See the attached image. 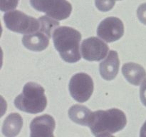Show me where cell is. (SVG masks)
I'll use <instances>...</instances> for the list:
<instances>
[{
	"mask_svg": "<svg viewBox=\"0 0 146 137\" xmlns=\"http://www.w3.org/2000/svg\"><path fill=\"white\" fill-rule=\"evenodd\" d=\"M127 124L125 114L118 108L94 111L91 114L88 126L94 136H110L123 129Z\"/></svg>",
	"mask_w": 146,
	"mask_h": 137,
	"instance_id": "obj_1",
	"label": "cell"
},
{
	"mask_svg": "<svg viewBox=\"0 0 146 137\" xmlns=\"http://www.w3.org/2000/svg\"><path fill=\"white\" fill-rule=\"evenodd\" d=\"M81 33L71 27H58L53 34L56 49L61 58L68 63H76L81 59Z\"/></svg>",
	"mask_w": 146,
	"mask_h": 137,
	"instance_id": "obj_2",
	"label": "cell"
},
{
	"mask_svg": "<svg viewBox=\"0 0 146 137\" xmlns=\"http://www.w3.org/2000/svg\"><path fill=\"white\" fill-rule=\"evenodd\" d=\"M14 105L20 111L29 114L42 112L47 105L45 90L35 82L27 83L21 94L14 99Z\"/></svg>",
	"mask_w": 146,
	"mask_h": 137,
	"instance_id": "obj_3",
	"label": "cell"
},
{
	"mask_svg": "<svg viewBox=\"0 0 146 137\" xmlns=\"http://www.w3.org/2000/svg\"><path fill=\"white\" fill-rule=\"evenodd\" d=\"M4 21L7 29L20 34H31L38 31L40 27L38 19L19 10H11L6 13L4 15Z\"/></svg>",
	"mask_w": 146,
	"mask_h": 137,
	"instance_id": "obj_4",
	"label": "cell"
},
{
	"mask_svg": "<svg viewBox=\"0 0 146 137\" xmlns=\"http://www.w3.org/2000/svg\"><path fill=\"white\" fill-rule=\"evenodd\" d=\"M33 8L58 21L68 18L72 11V6L66 0H30Z\"/></svg>",
	"mask_w": 146,
	"mask_h": 137,
	"instance_id": "obj_5",
	"label": "cell"
},
{
	"mask_svg": "<svg viewBox=\"0 0 146 137\" xmlns=\"http://www.w3.org/2000/svg\"><path fill=\"white\" fill-rule=\"evenodd\" d=\"M70 94L76 101L80 103L88 101L94 91V81L85 73H78L71 77L69 82Z\"/></svg>",
	"mask_w": 146,
	"mask_h": 137,
	"instance_id": "obj_6",
	"label": "cell"
},
{
	"mask_svg": "<svg viewBox=\"0 0 146 137\" xmlns=\"http://www.w3.org/2000/svg\"><path fill=\"white\" fill-rule=\"evenodd\" d=\"M124 34L123 21L117 17H108L103 20L97 29V34L106 42H113L121 39Z\"/></svg>",
	"mask_w": 146,
	"mask_h": 137,
	"instance_id": "obj_7",
	"label": "cell"
},
{
	"mask_svg": "<svg viewBox=\"0 0 146 137\" xmlns=\"http://www.w3.org/2000/svg\"><path fill=\"white\" fill-rule=\"evenodd\" d=\"M108 45L97 37H90L84 40L81 44V51L84 59L90 61H101L108 52Z\"/></svg>",
	"mask_w": 146,
	"mask_h": 137,
	"instance_id": "obj_8",
	"label": "cell"
},
{
	"mask_svg": "<svg viewBox=\"0 0 146 137\" xmlns=\"http://www.w3.org/2000/svg\"><path fill=\"white\" fill-rule=\"evenodd\" d=\"M56 127L54 118L48 114L36 117L30 124L31 137H51L54 136Z\"/></svg>",
	"mask_w": 146,
	"mask_h": 137,
	"instance_id": "obj_9",
	"label": "cell"
},
{
	"mask_svg": "<svg viewBox=\"0 0 146 137\" xmlns=\"http://www.w3.org/2000/svg\"><path fill=\"white\" fill-rule=\"evenodd\" d=\"M120 61L116 51H109L106 59L99 65V71L101 77L106 81H111L116 77L118 73Z\"/></svg>",
	"mask_w": 146,
	"mask_h": 137,
	"instance_id": "obj_10",
	"label": "cell"
},
{
	"mask_svg": "<svg viewBox=\"0 0 146 137\" xmlns=\"http://www.w3.org/2000/svg\"><path fill=\"white\" fill-rule=\"evenodd\" d=\"M51 37L38 29L36 32L25 34L22 38V44L28 49L34 51H41L46 49Z\"/></svg>",
	"mask_w": 146,
	"mask_h": 137,
	"instance_id": "obj_11",
	"label": "cell"
},
{
	"mask_svg": "<svg viewBox=\"0 0 146 137\" xmlns=\"http://www.w3.org/2000/svg\"><path fill=\"white\" fill-rule=\"evenodd\" d=\"M122 73L127 81L135 86H139L146 78V71L143 67L133 62L124 64Z\"/></svg>",
	"mask_w": 146,
	"mask_h": 137,
	"instance_id": "obj_12",
	"label": "cell"
},
{
	"mask_svg": "<svg viewBox=\"0 0 146 137\" xmlns=\"http://www.w3.org/2000/svg\"><path fill=\"white\" fill-rule=\"evenodd\" d=\"M23 126V119L20 114L11 113L4 119L2 126V133L7 137H14L18 135Z\"/></svg>",
	"mask_w": 146,
	"mask_h": 137,
	"instance_id": "obj_13",
	"label": "cell"
},
{
	"mask_svg": "<svg viewBox=\"0 0 146 137\" xmlns=\"http://www.w3.org/2000/svg\"><path fill=\"white\" fill-rule=\"evenodd\" d=\"M91 114L92 112L88 107L79 104L72 106L68 110V116L71 121L80 125L87 126Z\"/></svg>",
	"mask_w": 146,
	"mask_h": 137,
	"instance_id": "obj_14",
	"label": "cell"
},
{
	"mask_svg": "<svg viewBox=\"0 0 146 137\" xmlns=\"http://www.w3.org/2000/svg\"><path fill=\"white\" fill-rule=\"evenodd\" d=\"M40 24L39 30L42 31L47 35L51 37V35L54 34V31L59 26V23L54 19L48 17V16H42L38 19Z\"/></svg>",
	"mask_w": 146,
	"mask_h": 137,
	"instance_id": "obj_15",
	"label": "cell"
},
{
	"mask_svg": "<svg viewBox=\"0 0 146 137\" xmlns=\"http://www.w3.org/2000/svg\"><path fill=\"white\" fill-rule=\"evenodd\" d=\"M95 4L101 11H108L112 9L115 4V0H95Z\"/></svg>",
	"mask_w": 146,
	"mask_h": 137,
	"instance_id": "obj_16",
	"label": "cell"
},
{
	"mask_svg": "<svg viewBox=\"0 0 146 137\" xmlns=\"http://www.w3.org/2000/svg\"><path fill=\"white\" fill-rule=\"evenodd\" d=\"M19 0H0V9L1 11L13 10L17 7Z\"/></svg>",
	"mask_w": 146,
	"mask_h": 137,
	"instance_id": "obj_17",
	"label": "cell"
},
{
	"mask_svg": "<svg viewBox=\"0 0 146 137\" xmlns=\"http://www.w3.org/2000/svg\"><path fill=\"white\" fill-rule=\"evenodd\" d=\"M137 15L141 22L146 25V3L139 6L137 10Z\"/></svg>",
	"mask_w": 146,
	"mask_h": 137,
	"instance_id": "obj_18",
	"label": "cell"
},
{
	"mask_svg": "<svg viewBox=\"0 0 146 137\" xmlns=\"http://www.w3.org/2000/svg\"><path fill=\"white\" fill-rule=\"evenodd\" d=\"M140 97H141V102L146 106V78L141 83V88H140Z\"/></svg>",
	"mask_w": 146,
	"mask_h": 137,
	"instance_id": "obj_19",
	"label": "cell"
},
{
	"mask_svg": "<svg viewBox=\"0 0 146 137\" xmlns=\"http://www.w3.org/2000/svg\"><path fill=\"white\" fill-rule=\"evenodd\" d=\"M141 136H146V121L144 123L141 129Z\"/></svg>",
	"mask_w": 146,
	"mask_h": 137,
	"instance_id": "obj_20",
	"label": "cell"
},
{
	"mask_svg": "<svg viewBox=\"0 0 146 137\" xmlns=\"http://www.w3.org/2000/svg\"><path fill=\"white\" fill-rule=\"evenodd\" d=\"M118 1H121V0H118Z\"/></svg>",
	"mask_w": 146,
	"mask_h": 137,
	"instance_id": "obj_21",
	"label": "cell"
}]
</instances>
